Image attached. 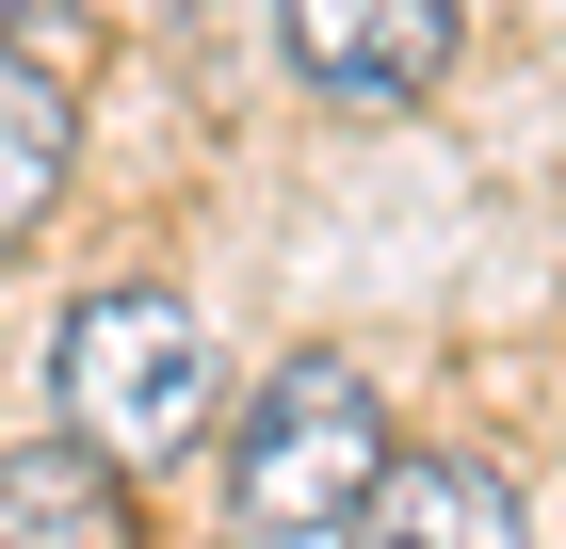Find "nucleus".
I'll list each match as a JSON object with an SVG mask.
<instances>
[{
  "label": "nucleus",
  "instance_id": "obj_7",
  "mask_svg": "<svg viewBox=\"0 0 566 549\" xmlns=\"http://www.w3.org/2000/svg\"><path fill=\"white\" fill-rule=\"evenodd\" d=\"M17 17H65V0H17Z\"/></svg>",
  "mask_w": 566,
  "mask_h": 549
},
{
  "label": "nucleus",
  "instance_id": "obj_3",
  "mask_svg": "<svg viewBox=\"0 0 566 549\" xmlns=\"http://www.w3.org/2000/svg\"><path fill=\"white\" fill-rule=\"evenodd\" d=\"M275 49H292L307 97L405 114V97H437V65H453V0H275Z\"/></svg>",
  "mask_w": 566,
  "mask_h": 549
},
{
  "label": "nucleus",
  "instance_id": "obj_2",
  "mask_svg": "<svg viewBox=\"0 0 566 549\" xmlns=\"http://www.w3.org/2000/svg\"><path fill=\"white\" fill-rule=\"evenodd\" d=\"M49 404H65V453H97L114 485L130 468H178L195 436H211L227 372H211V324L178 292H82L65 307V339H49Z\"/></svg>",
  "mask_w": 566,
  "mask_h": 549
},
{
  "label": "nucleus",
  "instance_id": "obj_6",
  "mask_svg": "<svg viewBox=\"0 0 566 549\" xmlns=\"http://www.w3.org/2000/svg\"><path fill=\"white\" fill-rule=\"evenodd\" d=\"M65 146H82L65 82H49L33 49H0V243H33V226H49V194H65Z\"/></svg>",
  "mask_w": 566,
  "mask_h": 549
},
{
  "label": "nucleus",
  "instance_id": "obj_1",
  "mask_svg": "<svg viewBox=\"0 0 566 549\" xmlns=\"http://www.w3.org/2000/svg\"><path fill=\"white\" fill-rule=\"evenodd\" d=\"M389 485V404L356 356H275L243 388V436H227V517L243 549H340Z\"/></svg>",
  "mask_w": 566,
  "mask_h": 549
},
{
  "label": "nucleus",
  "instance_id": "obj_4",
  "mask_svg": "<svg viewBox=\"0 0 566 549\" xmlns=\"http://www.w3.org/2000/svg\"><path fill=\"white\" fill-rule=\"evenodd\" d=\"M340 549H534V517H518V485L485 453H421V468L389 453V485H373V517Z\"/></svg>",
  "mask_w": 566,
  "mask_h": 549
},
{
  "label": "nucleus",
  "instance_id": "obj_5",
  "mask_svg": "<svg viewBox=\"0 0 566 549\" xmlns=\"http://www.w3.org/2000/svg\"><path fill=\"white\" fill-rule=\"evenodd\" d=\"M0 549H146V517H130V485L97 453L17 436V453H0Z\"/></svg>",
  "mask_w": 566,
  "mask_h": 549
}]
</instances>
